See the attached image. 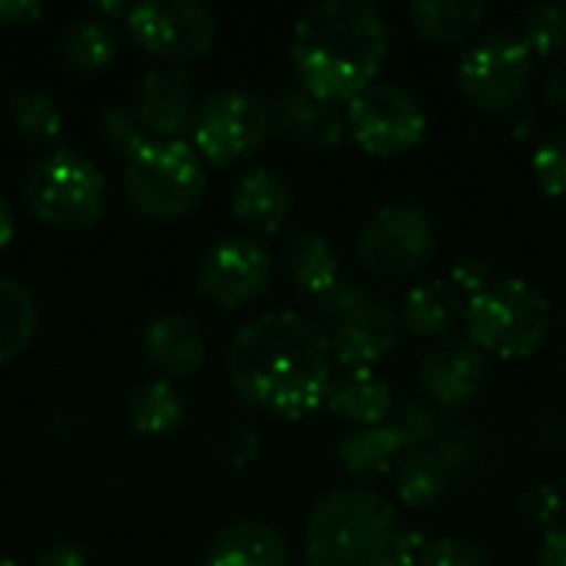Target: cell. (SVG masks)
I'll return each instance as SVG.
<instances>
[{"mask_svg": "<svg viewBox=\"0 0 566 566\" xmlns=\"http://www.w3.org/2000/svg\"><path fill=\"white\" fill-rule=\"evenodd\" d=\"M335 378L328 335L302 312H265L229 345V385L252 411L298 421L325 405Z\"/></svg>", "mask_w": 566, "mask_h": 566, "instance_id": "obj_1", "label": "cell"}, {"mask_svg": "<svg viewBox=\"0 0 566 566\" xmlns=\"http://www.w3.org/2000/svg\"><path fill=\"white\" fill-rule=\"evenodd\" d=\"M388 23L365 0H325L305 10L292 33V66L305 93L322 103H352L388 56Z\"/></svg>", "mask_w": 566, "mask_h": 566, "instance_id": "obj_2", "label": "cell"}, {"mask_svg": "<svg viewBox=\"0 0 566 566\" xmlns=\"http://www.w3.org/2000/svg\"><path fill=\"white\" fill-rule=\"evenodd\" d=\"M302 554L305 566H411L418 541L381 494L338 488L312 507Z\"/></svg>", "mask_w": 566, "mask_h": 566, "instance_id": "obj_3", "label": "cell"}, {"mask_svg": "<svg viewBox=\"0 0 566 566\" xmlns=\"http://www.w3.org/2000/svg\"><path fill=\"white\" fill-rule=\"evenodd\" d=\"M464 338L484 355L531 358L554 332L551 302L521 279L491 282L464 305Z\"/></svg>", "mask_w": 566, "mask_h": 566, "instance_id": "obj_4", "label": "cell"}, {"mask_svg": "<svg viewBox=\"0 0 566 566\" xmlns=\"http://www.w3.org/2000/svg\"><path fill=\"white\" fill-rule=\"evenodd\" d=\"M123 192L146 219H179L206 192V166L196 146L182 139H153L123 169Z\"/></svg>", "mask_w": 566, "mask_h": 566, "instance_id": "obj_5", "label": "cell"}, {"mask_svg": "<svg viewBox=\"0 0 566 566\" xmlns=\"http://www.w3.org/2000/svg\"><path fill=\"white\" fill-rule=\"evenodd\" d=\"M23 192L40 222L66 232L96 226L106 209L103 172L73 149H53L40 156L27 172Z\"/></svg>", "mask_w": 566, "mask_h": 566, "instance_id": "obj_6", "label": "cell"}, {"mask_svg": "<svg viewBox=\"0 0 566 566\" xmlns=\"http://www.w3.org/2000/svg\"><path fill=\"white\" fill-rule=\"evenodd\" d=\"M534 76V56L511 30H491L458 60V90L481 113L514 109Z\"/></svg>", "mask_w": 566, "mask_h": 566, "instance_id": "obj_7", "label": "cell"}, {"mask_svg": "<svg viewBox=\"0 0 566 566\" xmlns=\"http://www.w3.org/2000/svg\"><path fill=\"white\" fill-rule=\"evenodd\" d=\"M345 126L368 156L391 159L424 143L428 113L411 90L398 83H371L348 103Z\"/></svg>", "mask_w": 566, "mask_h": 566, "instance_id": "obj_8", "label": "cell"}, {"mask_svg": "<svg viewBox=\"0 0 566 566\" xmlns=\"http://www.w3.org/2000/svg\"><path fill=\"white\" fill-rule=\"evenodd\" d=\"M434 249L438 229L424 206H385L365 222L358 235L361 265L385 279L415 275L431 262Z\"/></svg>", "mask_w": 566, "mask_h": 566, "instance_id": "obj_9", "label": "cell"}, {"mask_svg": "<svg viewBox=\"0 0 566 566\" xmlns=\"http://www.w3.org/2000/svg\"><path fill=\"white\" fill-rule=\"evenodd\" d=\"M272 133L269 106L245 90H216L192 119L196 153L212 166L249 159Z\"/></svg>", "mask_w": 566, "mask_h": 566, "instance_id": "obj_10", "label": "cell"}, {"mask_svg": "<svg viewBox=\"0 0 566 566\" xmlns=\"http://www.w3.org/2000/svg\"><path fill=\"white\" fill-rule=\"evenodd\" d=\"M133 40L163 60H192L209 53L216 20L199 0H146L126 17Z\"/></svg>", "mask_w": 566, "mask_h": 566, "instance_id": "obj_11", "label": "cell"}, {"mask_svg": "<svg viewBox=\"0 0 566 566\" xmlns=\"http://www.w3.org/2000/svg\"><path fill=\"white\" fill-rule=\"evenodd\" d=\"M272 282V255L259 239L229 235L219 239L196 275L199 292L222 308H245L265 295Z\"/></svg>", "mask_w": 566, "mask_h": 566, "instance_id": "obj_12", "label": "cell"}, {"mask_svg": "<svg viewBox=\"0 0 566 566\" xmlns=\"http://www.w3.org/2000/svg\"><path fill=\"white\" fill-rule=\"evenodd\" d=\"M421 391L441 408L471 405L488 385V355L468 338L448 335L421 355Z\"/></svg>", "mask_w": 566, "mask_h": 566, "instance_id": "obj_13", "label": "cell"}, {"mask_svg": "<svg viewBox=\"0 0 566 566\" xmlns=\"http://www.w3.org/2000/svg\"><path fill=\"white\" fill-rule=\"evenodd\" d=\"M325 335L342 368H371L395 352L401 338V318L371 295L342 322H335Z\"/></svg>", "mask_w": 566, "mask_h": 566, "instance_id": "obj_14", "label": "cell"}, {"mask_svg": "<svg viewBox=\"0 0 566 566\" xmlns=\"http://www.w3.org/2000/svg\"><path fill=\"white\" fill-rule=\"evenodd\" d=\"M265 106H269L272 129L282 139L308 146V149H335L345 139V133H348V126L338 116V109L332 103L315 99L302 86L298 90L295 86L279 90Z\"/></svg>", "mask_w": 566, "mask_h": 566, "instance_id": "obj_15", "label": "cell"}, {"mask_svg": "<svg viewBox=\"0 0 566 566\" xmlns=\"http://www.w3.org/2000/svg\"><path fill=\"white\" fill-rule=\"evenodd\" d=\"M143 126L163 139H176L196 119V93L182 70H153L136 96Z\"/></svg>", "mask_w": 566, "mask_h": 566, "instance_id": "obj_16", "label": "cell"}, {"mask_svg": "<svg viewBox=\"0 0 566 566\" xmlns=\"http://www.w3.org/2000/svg\"><path fill=\"white\" fill-rule=\"evenodd\" d=\"M325 408L355 428H375V424L391 421L395 395H391V385L371 368H345L332 378Z\"/></svg>", "mask_w": 566, "mask_h": 566, "instance_id": "obj_17", "label": "cell"}, {"mask_svg": "<svg viewBox=\"0 0 566 566\" xmlns=\"http://www.w3.org/2000/svg\"><path fill=\"white\" fill-rule=\"evenodd\" d=\"M143 355L166 378H189L206 361V338L186 315H156L143 332Z\"/></svg>", "mask_w": 566, "mask_h": 566, "instance_id": "obj_18", "label": "cell"}, {"mask_svg": "<svg viewBox=\"0 0 566 566\" xmlns=\"http://www.w3.org/2000/svg\"><path fill=\"white\" fill-rule=\"evenodd\" d=\"M405 451L411 448L391 421L375 428H355L338 441V461L355 484H378L385 478H395V468L401 464Z\"/></svg>", "mask_w": 566, "mask_h": 566, "instance_id": "obj_19", "label": "cell"}, {"mask_svg": "<svg viewBox=\"0 0 566 566\" xmlns=\"http://www.w3.org/2000/svg\"><path fill=\"white\" fill-rule=\"evenodd\" d=\"M235 219L255 235H275L292 216V189L272 169H252L232 192Z\"/></svg>", "mask_w": 566, "mask_h": 566, "instance_id": "obj_20", "label": "cell"}, {"mask_svg": "<svg viewBox=\"0 0 566 566\" xmlns=\"http://www.w3.org/2000/svg\"><path fill=\"white\" fill-rule=\"evenodd\" d=\"M464 295L451 285V279H431L408 292L401 305V328H408L415 338L441 342L454 332L458 322H464Z\"/></svg>", "mask_w": 566, "mask_h": 566, "instance_id": "obj_21", "label": "cell"}, {"mask_svg": "<svg viewBox=\"0 0 566 566\" xmlns=\"http://www.w3.org/2000/svg\"><path fill=\"white\" fill-rule=\"evenodd\" d=\"M206 566H289V547L279 531L259 521H239L216 534Z\"/></svg>", "mask_w": 566, "mask_h": 566, "instance_id": "obj_22", "label": "cell"}, {"mask_svg": "<svg viewBox=\"0 0 566 566\" xmlns=\"http://www.w3.org/2000/svg\"><path fill=\"white\" fill-rule=\"evenodd\" d=\"M282 269L289 282L312 298L338 282V255L318 229H298L289 235L282 249Z\"/></svg>", "mask_w": 566, "mask_h": 566, "instance_id": "obj_23", "label": "cell"}, {"mask_svg": "<svg viewBox=\"0 0 566 566\" xmlns=\"http://www.w3.org/2000/svg\"><path fill=\"white\" fill-rule=\"evenodd\" d=\"M415 30L431 43H458L481 30L488 10L478 0H415L408 7Z\"/></svg>", "mask_w": 566, "mask_h": 566, "instance_id": "obj_24", "label": "cell"}, {"mask_svg": "<svg viewBox=\"0 0 566 566\" xmlns=\"http://www.w3.org/2000/svg\"><path fill=\"white\" fill-rule=\"evenodd\" d=\"M451 484V468L438 451H411L401 458V464L395 468V491L398 501L405 507L424 511L431 504H438L444 497Z\"/></svg>", "mask_w": 566, "mask_h": 566, "instance_id": "obj_25", "label": "cell"}, {"mask_svg": "<svg viewBox=\"0 0 566 566\" xmlns=\"http://www.w3.org/2000/svg\"><path fill=\"white\" fill-rule=\"evenodd\" d=\"M186 418V405L169 381H149L129 398V424L146 438L172 434Z\"/></svg>", "mask_w": 566, "mask_h": 566, "instance_id": "obj_26", "label": "cell"}, {"mask_svg": "<svg viewBox=\"0 0 566 566\" xmlns=\"http://www.w3.org/2000/svg\"><path fill=\"white\" fill-rule=\"evenodd\" d=\"M36 332V302L17 282L0 275V365L13 361Z\"/></svg>", "mask_w": 566, "mask_h": 566, "instance_id": "obj_27", "label": "cell"}, {"mask_svg": "<svg viewBox=\"0 0 566 566\" xmlns=\"http://www.w3.org/2000/svg\"><path fill=\"white\" fill-rule=\"evenodd\" d=\"M63 53L80 70H103L116 60L119 40L106 20H80L66 30Z\"/></svg>", "mask_w": 566, "mask_h": 566, "instance_id": "obj_28", "label": "cell"}, {"mask_svg": "<svg viewBox=\"0 0 566 566\" xmlns=\"http://www.w3.org/2000/svg\"><path fill=\"white\" fill-rule=\"evenodd\" d=\"M13 126L30 139H56L63 133V113L56 99L43 90H23L10 96Z\"/></svg>", "mask_w": 566, "mask_h": 566, "instance_id": "obj_29", "label": "cell"}, {"mask_svg": "<svg viewBox=\"0 0 566 566\" xmlns=\"http://www.w3.org/2000/svg\"><path fill=\"white\" fill-rule=\"evenodd\" d=\"M517 36L531 56H554L566 46V3H537L524 13Z\"/></svg>", "mask_w": 566, "mask_h": 566, "instance_id": "obj_30", "label": "cell"}, {"mask_svg": "<svg viewBox=\"0 0 566 566\" xmlns=\"http://www.w3.org/2000/svg\"><path fill=\"white\" fill-rule=\"evenodd\" d=\"M531 166H534L537 186L551 199H564L566 202V129H554L537 143Z\"/></svg>", "mask_w": 566, "mask_h": 566, "instance_id": "obj_31", "label": "cell"}, {"mask_svg": "<svg viewBox=\"0 0 566 566\" xmlns=\"http://www.w3.org/2000/svg\"><path fill=\"white\" fill-rule=\"evenodd\" d=\"M368 298H371V292H368L365 285L338 279L328 292H322V295L312 298V315H308V318H312L322 332H328L335 322H342L352 308H358V305L368 302Z\"/></svg>", "mask_w": 566, "mask_h": 566, "instance_id": "obj_32", "label": "cell"}, {"mask_svg": "<svg viewBox=\"0 0 566 566\" xmlns=\"http://www.w3.org/2000/svg\"><path fill=\"white\" fill-rule=\"evenodd\" d=\"M103 133H106V139H109V146L116 149V153H123L126 159H133L146 143H153L146 133V126H143V119H139V113L136 109H129V106H109L106 113H103Z\"/></svg>", "mask_w": 566, "mask_h": 566, "instance_id": "obj_33", "label": "cell"}, {"mask_svg": "<svg viewBox=\"0 0 566 566\" xmlns=\"http://www.w3.org/2000/svg\"><path fill=\"white\" fill-rule=\"evenodd\" d=\"M415 566H491V557L481 544L464 537H438L424 544L415 557Z\"/></svg>", "mask_w": 566, "mask_h": 566, "instance_id": "obj_34", "label": "cell"}, {"mask_svg": "<svg viewBox=\"0 0 566 566\" xmlns=\"http://www.w3.org/2000/svg\"><path fill=\"white\" fill-rule=\"evenodd\" d=\"M521 517L527 521V524H534V527H551L557 517H560V511H564V497L554 491V488H547V484H541V488H531L524 497H521Z\"/></svg>", "mask_w": 566, "mask_h": 566, "instance_id": "obj_35", "label": "cell"}, {"mask_svg": "<svg viewBox=\"0 0 566 566\" xmlns=\"http://www.w3.org/2000/svg\"><path fill=\"white\" fill-rule=\"evenodd\" d=\"M391 424L401 431L411 451H421V444L434 434V415L424 405H405L391 415Z\"/></svg>", "mask_w": 566, "mask_h": 566, "instance_id": "obj_36", "label": "cell"}, {"mask_svg": "<svg viewBox=\"0 0 566 566\" xmlns=\"http://www.w3.org/2000/svg\"><path fill=\"white\" fill-rule=\"evenodd\" d=\"M491 282H494V279H491V265H488L484 259H478V255H461V259L451 265V285H454L461 295H468V298H474L478 292H484Z\"/></svg>", "mask_w": 566, "mask_h": 566, "instance_id": "obj_37", "label": "cell"}, {"mask_svg": "<svg viewBox=\"0 0 566 566\" xmlns=\"http://www.w3.org/2000/svg\"><path fill=\"white\" fill-rule=\"evenodd\" d=\"M43 17V3L36 0H0V23L7 27H30Z\"/></svg>", "mask_w": 566, "mask_h": 566, "instance_id": "obj_38", "label": "cell"}, {"mask_svg": "<svg viewBox=\"0 0 566 566\" xmlns=\"http://www.w3.org/2000/svg\"><path fill=\"white\" fill-rule=\"evenodd\" d=\"M537 566H566V527H551L541 537Z\"/></svg>", "mask_w": 566, "mask_h": 566, "instance_id": "obj_39", "label": "cell"}, {"mask_svg": "<svg viewBox=\"0 0 566 566\" xmlns=\"http://www.w3.org/2000/svg\"><path fill=\"white\" fill-rule=\"evenodd\" d=\"M33 566H86V551L76 544H53L36 557Z\"/></svg>", "mask_w": 566, "mask_h": 566, "instance_id": "obj_40", "label": "cell"}, {"mask_svg": "<svg viewBox=\"0 0 566 566\" xmlns=\"http://www.w3.org/2000/svg\"><path fill=\"white\" fill-rule=\"evenodd\" d=\"M544 99L557 109H566V63L554 66L544 80Z\"/></svg>", "mask_w": 566, "mask_h": 566, "instance_id": "obj_41", "label": "cell"}, {"mask_svg": "<svg viewBox=\"0 0 566 566\" xmlns=\"http://www.w3.org/2000/svg\"><path fill=\"white\" fill-rule=\"evenodd\" d=\"M13 232H17V222H13V209H10V202H7V199L0 196V249H7V245H10Z\"/></svg>", "mask_w": 566, "mask_h": 566, "instance_id": "obj_42", "label": "cell"}, {"mask_svg": "<svg viewBox=\"0 0 566 566\" xmlns=\"http://www.w3.org/2000/svg\"><path fill=\"white\" fill-rule=\"evenodd\" d=\"M0 566H17L13 560H7V557H0Z\"/></svg>", "mask_w": 566, "mask_h": 566, "instance_id": "obj_43", "label": "cell"}]
</instances>
